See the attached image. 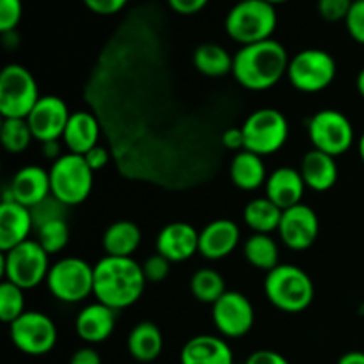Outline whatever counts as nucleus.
I'll return each mask as SVG.
<instances>
[{
	"label": "nucleus",
	"mask_w": 364,
	"mask_h": 364,
	"mask_svg": "<svg viewBox=\"0 0 364 364\" xmlns=\"http://www.w3.org/2000/svg\"><path fill=\"white\" fill-rule=\"evenodd\" d=\"M220 141H223L224 148L231 149V151L238 153L245 148L244 132H242V127H233V128H228V130H224Z\"/></svg>",
	"instance_id": "nucleus-42"
},
{
	"label": "nucleus",
	"mask_w": 364,
	"mask_h": 364,
	"mask_svg": "<svg viewBox=\"0 0 364 364\" xmlns=\"http://www.w3.org/2000/svg\"><path fill=\"white\" fill-rule=\"evenodd\" d=\"M308 137L313 149L336 159L347 153L354 144V127L340 110L323 109L309 119Z\"/></svg>",
	"instance_id": "nucleus-11"
},
{
	"label": "nucleus",
	"mask_w": 364,
	"mask_h": 364,
	"mask_svg": "<svg viewBox=\"0 0 364 364\" xmlns=\"http://www.w3.org/2000/svg\"><path fill=\"white\" fill-rule=\"evenodd\" d=\"M34 230L31 208L13 201L2 199L0 205V251L6 252L16 245L28 240V235Z\"/></svg>",
	"instance_id": "nucleus-19"
},
{
	"label": "nucleus",
	"mask_w": 364,
	"mask_h": 364,
	"mask_svg": "<svg viewBox=\"0 0 364 364\" xmlns=\"http://www.w3.org/2000/svg\"><path fill=\"white\" fill-rule=\"evenodd\" d=\"M247 151L259 156L274 155L288 141L290 127L283 112L277 109H258L249 114L242 124Z\"/></svg>",
	"instance_id": "nucleus-8"
},
{
	"label": "nucleus",
	"mask_w": 364,
	"mask_h": 364,
	"mask_svg": "<svg viewBox=\"0 0 364 364\" xmlns=\"http://www.w3.org/2000/svg\"><path fill=\"white\" fill-rule=\"evenodd\" d=\"M358 149H359V156H361V160H363V164H364V134L361 135V139H359Z\"/></svg>",
	"instance_id": "nucleus-49"
},
{
	"label": "nucleus",
	"mask_w": 364,
	"mask_h": 364,
	"mask_svg": "<svg viewBox=\"0 0 364 364\" xmlns=\"http://www.w3.org/2000/svg\"><path fill=\"white\" fill-rule=\"evenodd\" d=\"M21 14H23L21 0H0V32L6 34L16 31Z\"/></svg>",
	"instance_id": "nucleus-37"
},
{
	"label": "nucleus",
	"mask_w": 364,
	"mask_h": 364,
	"mask_svg": "<svg viewBox=\"0 0 364 364\" xmlns=\"http://www.w3.org/2000/svg\"><path fill=\"white\" fill-rule=\"evenodd\" d=\"M210 0H167V6L178 14H183V16H191V14L199 13L206 7Z\"/></svg>",
	"instance_id": "nucleus-41"
},
{
	"label": "nucleus",
	"mask_w": 364,
	"mask_h": 364,
	"mask_svg": "<svg viewBox=\"0 0 364 364\" xmlns=\"http://www.w3.org/2000/svg\"><path fill=\"white\" fill-rule=\"evenodd\" d=\"M46 287L57 301L77 304L85 301L95 290V267L75 256L59 259L50 267Z\"/></svg>",
	"instance_id": "nucleus-7"
},
{
	"label": "nucleus",
	"mask_w": 364,
	"mask_h": 364,
	"mask_svg": "<svg viewBox=\"0 0 364 364\" xmlns=\"http://www.w3.org/2000/svg\"><path fill=\"white\" fill-rule=\"evenodd\" d=\"M142 240L141 228L132 220H116L103 233V251L105 256L132 258Z\"/></svg>",
	"instance_id": "nucleus-26"
},
{
	"label": "nucleus",
	"mask_w": 364,
	"mask_h": 364,
	"mask_svg": "<svg viewBox=\"0 0 364 364\" xmlns=\"http://www.w3.org/2000/svg\"><path fill=\"white\" fill-rule=\"evenodd\" d=\"M194 68L205 77L219 78L233 73V55L217 43H203L192 53Z\"/></svg>",
	"instance_id": "nucleus-28"
},
{
	"label": "nucleus",
	"mask_w": 364,
	"mask_h": 364,
	"mask_svg": "<svg viewBox=\"0 0 364 364\" xmlns=\"http://www.w3.org/2000/svg\"><path fill=\"white\" fill-rule=\"evenodd\" d=\"M191 291L196 301L203 304H215L224 294H226V283L224 277L213 269H201L194 272L191 279Z\"/></svg>",
	"instance_id": "nucleus-31"
},
{
	"label": "nucleus",
	"mask_w": 364,
	"mask_h": 364,
	"mask_svg": "<svg viewBox=\"0 0 364 364\" xmlns=\"http://www.w3.org/2000/svg\"><path fill=\"white\" fill-rule=\"evenodd\" d=\"M128 352L139 363H151L162 354L164 336L159 326L153 322H139L130 331L127 340Z\"/></svg>",
	"instance_id": "nucleus-27"
},
{
	"label": "nucleus",
	"mask_w": 364,
	"mask_h": 364,
	"mask_svg": "<svg viewBox=\"0 0 364 364\" xmlns=\"http://www.w3.org/2000/svg\"><path fill=\"white\" fill-rule=\"evenodd\" d=\"M52 194L50 173L41 166H25L13 176L9 191L4 199H13L20 205L32 208Z\"/></svg>",
	"instance_id": "nucleus-17"
},
{
	"label": "nucleus",
	"mask_w": 364,
	"mask_h": 364,
	"mask_svg": "<svg viewBox=\"0 0 364 364\" xmlns=\"http://www.w3.org/2000/svg\"><path fill=\"white\" fill-rule=\"evenodd\" d=\"M144 270L134 258L103 256L95 265V290L98 302L114 311L130 308L146 290Z\"/></svg>",
	"instance_id": "nucleus-1"
},
{
	"label": "nucleus",
	"mask_w": 364,
	"mask_h": 364,
	"mask_svg": "<svg viewBox=\"0 0 364 364\" xmlns=\"http://www.w3.org/2000/svg\"><path fill=\"white\" fill-rule=\"evenodd\" d=\"M240 244V228L230 219H217L199 231V255L206 259H224Z\"/></svg>",
	"instance_id": "nucleus-18"
},
{
	"label": "nucleus",
	"mask_w": 364,
	"mask_h": 364,
	"mask_svg": "<svg viewBox=\"0 0 364 364\" xmlns=\"http://www.w3.org/2000/svg\"><path fill=\"white\" fill-rule=\"evenodd\" d=\"M299 171H301L306 187L315 192L329 191L338 181L336 159L318 149H311L302 156Z\"/></svg>",
	"instance_id": "nucleus-24"
},
{
	"label": "nucleus",
	"mask_w": 364,
	"mask_h": 364,
	"mask_svg": "<svg viewBox=\"0 0 364 364\" xmlns=\"http://www.w3.org/2000/svg\"><path fill=\"white\" fill-rule=\"evenodd\" d=\"M287 77L297 91L320 92L336 78V60L326 50L306 48L290 57Z\"/></svg>",
	"instance_id": "nucleus-10"
},
{
	"label": "nucleus",
	"mask_w": 364,
	"mask_h": 364,
	"mask_svg": "<svg viewBox=\"0 0 364 364\" xmlns=\"http://www.w3.org/2000/svg\"><path fill=\"white\" fill-rule=\"evenodd\" d=\"M68 364H102V358L92 347H82L71 355Z\"/></svg>",
	"instance_id": "nucleus-45"
},
{
	"label": "nucleus",
	"mask_w": 364,
	"mask_h": 364,
	"mask_svg": "<svg viewBox=\"0 0 364 364\" xmlns=\"http://www.w3.org/2000/svg\"><path fill=\"white\" fill-rule=\"evenodd\" d=\"M0 141H2L6 151L16 155V153H23L36 139L32 135L27 119H23V117H7V119L2 121V127H0Z\"/></svg>",
	"instance_id": "nucleus-32"
},
{
	"label": "nucleus",
	"mask_w": 364,
	"mask_h": 364,
	"mask_svg": "<svg viewBox=\"0 0 364 364\" xmlns=\"http://www.w3.org/2000/svg\"><path fill=\"white\" fill-rule=\"evenodd\" d=\"M290 55L276 39L240 46L233 55V77L249 91H267L288 73Z\"/></svg>",
	"instance_id": "nucleus-2"
},
{
	"label": "nucleus",
	"mask_w": 364,
	"mask_h": 364,
	"mask_svg": "<svg viewBox=\"0 0 364 364\" xmlns=\"http://www.w3.org/2000/svg\"><path fill=\"white\" fill-rule=\"evenodd\" d=\"M245 364H290L279 352L274 350H256L247 358Z\"/></svg>",
	"instance_id": "nucleus-44"
},
{
	"label": "nucleus",
	"mask_w": 364,
	"mask_h": 364,
	"mask_svg": "<svg viewBox=\"0 0 364 364\" xmlns=\"http://www.w3.org/2000/svg\"><path fill=\"white\" fill-rule=\"evenodd\" d=\"M142 270H144V277L148 283H162L171 272V262L164 258L162 255H153L142 263Z\"/></svg>",
	"instance_id": "nucleus-38"
},
{
	"label": "nucleus",
	"mask_w": 364,
	"mask_h": 364,
	"mask_svg": "<svg viewBox=\"0 0 364 364\" xmlns=\"http://www.w3.org/2000/svg\"><path fill=\"white\" fill-rule=\"evenodd\" d=\"M70 117L71 112L63 98L46 95L38 100L34 109L27 116V121L34 139L43 144V142L63 139V134L66 130V124L70 121Z\"/></svg>",
	"instance_id": "nucleus-14"
},
{
	"label": "nucleus",
	"mask_w": 364,
	"mask_h": 364,
	"mask_svg": "<svg viewBox=\"0 0 364 364\" xmlns=\"http://www.w3.org/2000/svg\"><path fill=\"white\" fill-rule=\"evenodd\" d=\"M84 159H85V162L89 164V167H91V169L96 173V171H102L103 167L109 164L110 153H109V149L103 148L102 144H98V146H95L91 151L85 153Z\"/></svg>",
	"instance_id": "nucleus-43"
},
{
	"label": "nucleus",
	"mask_w": 364,
	"mask_h": 364,
	"mask_svg": "<svg viewBox=\"0 0 364 364\" xmlns=\"http://www.w3.org/2000/svg\"><path fill=\"white\" fill-rule=\"evenodd\" d=\"M41 148H43V153H45L46 159H52L53 162H55L57 159H60V156L64 155V153H60V144H59V141L43 142Z\"/></svg>",
	"instance_id": "nucleus-46"
},
{
	"label": "nucleus",
	"mask_w": 364,
	"mask_h": 364,
	"mask_svg": "<svg viewBox=\"0 0 364 364\" xmlns=\"http://www.w3.org/2000/svg\"><path fill=\"white\" fill-rule=\"evenodd\" d=\"M48 252L38 240H25L23 244L2 252L4 281L16 284L21 290H32L46 281L50 270Z\"/></svg>",
	"instance_id": "nucleus-6"
},
{
	"label": "nucleus",
	"mask_w": 364,
	"mask_h": 364,
	"mask_svg": "<svg viewBox=\"0 0 364 364\" xmlns=\"http://www.w3.org/2000/svg\"><path fill=\"white\" fill-rule=\"evenodd\" d=\"M263 290L274 308L290 315L308 309L315 299L311 277L301 267L290 263H279L276 269L267 272Z\"/></svg>",
	"instance_id": "nucleus-3"
},
{
	"label": "nucleus",
	"mask_w": 364,
	"mask_h": 364,
	"mask_svg": "<svg viewBox=\"0 0 364 364\" xmlns=\"http://www.w3.org/2000/svg\"><path fill=\"white\" fill-rule=\"evenodd\" d=\"M50 187L52 196L66 206L82 205L89 198L95 181V171L89 167L82 155L64 153L50 167Z\"/></svg>",
	"instance_id": "nucleus-5"
},
{
	"label": "nucleus",
	"mask_w": 364,
	"mask_h": 364,
	"mask_svg": "<svg viewBox=\"0 0 364 364\" xmlns=\"http://www.w3.org/2000/svg\"><path fill=\"white\" fill-rule=\"evenodd\" d=\"M306 183L302 180L301 171L295 167H277L265 183V198H269L274 205L281 210H288L302 203L306 192Z\"/></svg>",
	"instance_id": "nucleus-20"
},
{
	"label": "nucleus",
	"mask_w": 364,
	"mask_h": 364,
	"mask_svg": "<svg viewBox=\"0 0 364 364\" xmlns=\"http://www.w3.org/2000/svg\"><path fill=\"white\" fill-rule=\"evenodd\" d=\"M230 176L235 187L245 192L265 187L267 178H269L265 164H263V156L247 151V149L235 153L230 166Z\"/></svg>",
	"instance_id": "nucleus-25"
},
{
	"label": "nucleus",
	"mask_w": 364,
	"mask_h": 364,
	"mask_svg": "<svg viewBox=\"0 0 364 364\" xmlns=\"http://www.w3.org/2000/svg\"><path fill=\"white\" fill-rule=\"evenodd\" d=\"M355 85H358V91H359V95L363 96L364 98V68L361 71H359V75H358V80H355Z\"/></svg>",
	"instance_id": "nucleus-48"
},
{
	"label": "nucleus",
	"mask_w": 364,
	"mask_h": 364,
	"mask_svg": "<svg viewBox=\"0 0 364 364\" xmlns=\"http://www.w3.org/2000/svg\"><path fill=\"white\" fill-rule=\"evenodd\" d=\"M70 206L64 205L63 201L55 198V196L50 194L48 198L43 199L41 203H38L36 206H32L31 213H32V220H34V228H41L43 224L52 223V220H59V219H66V210Z\"/></svg>",
	"instance_id": "nucleus-35"
},
{
	"label": "nucleus",
	"mask_w": 364,
	"mask_h": 364,
	"mask_svg": "<svg viewBox=\"0 0 364 364\" xmlns=\"http://www.w3.org/2000/svg\"><path fill=\"white\" fill-rule=\"evenodd\" d=\"M336 364H364V352H347L338 359Z\"/></svg>",
	"instance_id": "nucleus-47"
},
{
	"label": "nucleus",
	"mask_w": 364,
	"mask_h": 364,
	"mask_svg": "<svg viewBox=\"0 0 364 364\" xmlns=\"http://www.w3.org/2000/svg\"><path fill=\"white\" fill-rule=\"evenodd\" d=\"M265 2L272 4V6H277V4H284V2H288V0H265Z\"/></svg>",
	"instance_id": "nucleus-50"
},
{
	"label": "nucleus",
	"mask_w": 364,
	"mask_h": 364,
	"mask_svg": "<svg viewBox=\"0 0 364 364\" xmlns=\"http://www.w3.org/2000/svg\"><path fill=\"white\" fill-rule=\"evenodd\" d=\"M89 11L100 16H112L127 7L128 0H82Z\"/></svg>",
	"instance_id": "nucleus-40"
},
{
	"label": "nucleus",
	"mask_w": 364,
	"mask_h": 364,
	"mask_svg": "<svg viewBox=\"0 0 364 364\" xmlns=\"http://www.w3.org/2000/svg\"><path fill=\"white\" fill-rule=\"evenodd\" d=\"M9 336L14 347L27 355H45L57 343V327L48 315L41 311H25L9 323Z\"/></svg>",
	"instance_id": "nucleus-12"
},
{
	"label": "nucleus",
	"mask_w": 364,
	"mask_h": 364,
	"mask_svg": "<svg viewBox=\"0 0 364 364\" xmlns=\"http://www.w3.org/2000/svg\"><path fill=\"white\" fill-rule=\"evenodd\" d=\"M276 27V6L265 0H238L224 20L228 36L240 46L272 39Z\"/></svg>",
	"instance_id": "nucleus-4"
},
{
	"label": "nucleus",
	"mask_w": 364,
	"mask_h": 364,
	"mask_svg": "<svg viewBox=\"0 0 364 364\" xmlns=\"http://www.w3.org/2000/svg\"><path fill=\"white\" fill-rule=\"evenodd\" d=\"M25 313L23 290L16 284L4 281L0 284V320L4 323H13Z\"/></svg>",
	"instance_id": "nucleus-33"
},
{
	"label": "nucleus",
	"mask_w": 364,
	"mask_h": 364,
	"mask_svg": "<svg viewBox=\"0 0 364 364\" xmlns=\"http://www.w3.org/2000/svg\"><path fill=\"white\" fill-rule=\"evenodd\" d=\"M156 252L171 263H181L199 252V231L188 223H171L156 237Z\"/></svg>",
	"instance_id": "nucleus-16"
},
{
	"label": "nucleus",
	"mask_w": 364,
	"mask_h": 364,
	"mask_svg": "<svg viewBox=\"0 0 364 364\" xmlns=\"http://www.w3.org/2000/svg\"><path fill=\"white\" fill-rule=\"evenodd\" d=\"M283 210L274 205L269 198H256L249 201L244 208V223L255 233L272 235L279 230Z\"/></svg>",
	"instance_id": "nucleus-29"
},
{
	"label": "nucleus",
	"mask_w": 364,
	"mask_h": 364,
	"mask_svg": "<svg viewBox=\"0 0 364 364\" xmlns=\"http://www.w3.org/2000/svg\"><path fill=\"white\" fill-rule=\"evenodd\" d=\"M116 327V311L102 302H95L82 309L75 320L78 338L89 345L103 343L110 338Z\"/></svg>",
	"instance_id": "nucleus-21"
},
{
	"label": "nucleus",
	"mask_w": 364,
	"mask_h": 364,
	"mask_svg": "<svg viewBox=\"0 0 364 364\" xmlns=\"http://www.w3.org/2000/svg\"><path fill=\"white\" fill-rule=\"evenodd\" d=\"M212 308L213 323L224 338H242L255 326V308L240 291L228 290Z\"/></svg>",
	"instance_id": "nucleus-13"
},
{
	"label": "nucleus",
	"mask_w": 364,
	"mask_h": 364,
	"mask_svg": "<svg viewBox=\"0 0 364 364\" xmlns=\"http://www.w3.org/2000/svg\"><path fill=\"white\" fill-rule=\"evenodd\" d=\"M180 364H235L233 350L223 338L199 334L183 345Z\"/></svg>",
	"instance_id": "nucleus-22"
},
{
	"label": "nucleus",
	"mask_w": 364,
	"mask_h": 364,
	"mask_svg": "<svg viewBox=\"0 0 364 364\" xmlns=\"http://www.w3.org/2000/svg\"><path fill=\"white\" fill-rule=\"evenodd\" d=\"M244 256L249 265L265 272L279 265V247L270 235L252 233L244 244Z\"/></svg>",
	"instance_id": "nucleus-30"
},
{
	"label": "nucleus",
	"mask_w": 364,
	"mask_h": 364,
	"mask_svg": "<svg viewBox=\"0 0 364 364\" xmlns=\"http://www.w3.org/2000/svg\"><path fill=\"white\" fill-rule=\"evenodd\" d=\"M63 141L68 151L84 156L85 153L91 151L95 146L100 144L98 119L91 112H85V110L71 112L66 130L63 134Z\"/></svg>",
	"instance_id": "nucleus-23"
},
{
	"label": "nucleus",
	"mask_w": 364,
	"mask_h": 364,
	"mask_svg": "<svg viewBox=\"0 0 364 364\" xmlns=\"http://www.w3.org/2000/svg\"><path fill=\"white\" fill-rule=\"evenodd\" d=\"M320 220L311 206L301 203V205L283 210L277 233H279L281 240L288 249H291V251H306L316 242Z\"/></svg>",
	"instance_id": "nucleus-15"
},
{
	"label": "nucleus",
	"mask_w": 364,
	"mask_h": 364,
	"mask_svg": "<svg viewBox=\"0 0 364 364\" xmlns=\"http://www.w3.org/2000/svg\"><path fill=\"white\" fill-rule=\"evenodd\" d=\"M41 98L31 71L21 64H7L0 71V114L7 117H23L31 114Z\"/></svg>",
	"instance_id": "nucleus-9"
},
{
	"label": "nucleus",
	"mask_w": 364,
	"mask_h": 364,
	"mask_svg": "<svg viewBox=\"0 0 364 364\" xmlns=\"http://www.w3.org/2000/svg\"><path fill=\"white\" fill-rule=\"evenodd\" d=\"M70 240V226L66 219L52 220L38 228V242L48 255H57L63 251Z\"/></svg>",
	"instance_id": "nucleus-34"
},
{
	"label": "nucleus",
	"mask_w": 364,
	"mask_h": 364,
	"mask_svg": "<svg viewBox=\"0 0 364 364\" xmlns=\"http://www.w3.org/2000/svg\"><path fill=\"white\" fill-rule=\"evenodd\" d=\"M352 4L354 0H318L316 7H318V14L322 16V20L329 21V23H338V21L347 20Z\"/></svg>",
	"instance_id": "nucleus-36"
},
{
	"label": "nucleus",
	"mask_w": 364,
	"mask_h": 364,
	"mask_svg": "<svg viewBox=\"0 0 364 364\" xmlns=\"http://www.w3.org/2000/svg\"><path fill=\"white\" fill-rule=\"evenodd\" d=\"M348 34L359 45H364V0H354L352 9L345 20Z\"/></svg>",
	"instance_id": "nucleus-39"
}]
</instances>
